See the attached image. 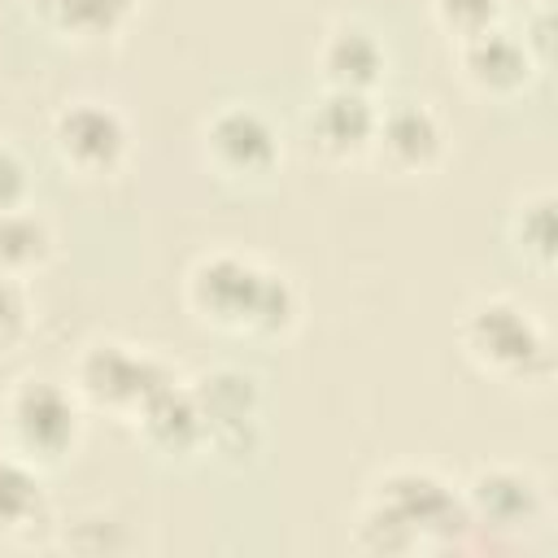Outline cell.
I'll return each instance as SVG.
<instances>
[{"instance_id":"cell-22","label":"cell","mask_w":558,"mask_h":558,"mask_svg":"<svg viewBox=\"0 0 558 558\" xmlns=\"http://www.w3.org/2000/svg\"><path fill=\"white\" fill-rule=\"evenodd\" d=\"M31 331V292L26 279L0 270V353L13 349Z\"/></svg>"},{"instance_id":"cell-7","label":"cell","mask_w":558,"mask_h":558,"mask_svg":"<svg viewBox=\"0 0 558 558\" xmlns=\"http://www.w3.org/2000/svg\"><path fill=\"white\" fill-rule=\"evenodd\" d=\"M192 397H196L201 418H205V449L231 453V458H248L257 449L262 397H257L253 375H244L235 366L205 371L192 379Z\"/></svg>"},{"instance_id":"cell-18","label":"cell","mask_w":558,"mask_h":558,"mask_svg":"<svg viewBox=\"0 0 558 558\" xmlns=\"http://www.w3.org/2000/svg\"><path fill=\"white\" fill-rule=\"evenodd\" d=\"M510 240L514 253L536 266L541 275L554 270V192H527L510 214Z\"/></svg>"},{"instance_id":"cell-6","label":"cell","mask_w":558,"mask_h":558,"mask_svg":"<svg viewBox=\"0 0 558 558\" xmlns=\"http://www.w3.org/2000/svg\"><path fill=\"white\" fill-rule=\"evenodd\" d=\"M52 153L83 179L113 174L131 153L126 118L105 100H74L52 118Z\"/></svg>"},{"instance_id":"cell-16","label":"cell","mask_w":558,"mask_h":558,"mask_svg":"<svg viewBox=\"0 0 558 558\" xmlns=\"http://www.w3.org/2000/svg\"><path fill=\"white\" fill-rule=\"evenodd\" d=\"M48 519L44 471L17 453H0V536H26Z\"/></svg>"},{"instance_id":"cell-5","label":"cell","mask_w":558,"mask_h":558,"mask_svg":"<svg viewBox=\"0 0 558 558\" xmlns=\"http://www.w3.org/2000/svg\"><path fill=\"white\" fill-rule=\"evenodd\" d=\"M262 283H266V266L262 262H253L244 253H231V248L205 253L187 270V310L201 323L218 327V331L244 336L253 327Z\"/></svg>"},{"instance_id":"cell-14","label":"cell","mask_w":558,"mask_h":558,"mask_svg":"<svg viewBox=\"0 0 558 558\" xmlns=\"http://www.w3.org/2000/svg\"><path fill=\"white\" fill-rule=\"evenodd\" d=\"M140 440L153 449V453H166V458H192V453H205V418H201V405L192 397V384H161L135 414H131Z\"/></svg>"},{"instance_id":"cell-17","label":"cell","mask_w":558,"mask_h":558,"mask_svg":"<svg viewBox=\"0 0 558 558\" xmlns=\"http://www.w3.org/2000/svg\"><path fill=\"white\" fill-rule=\"evenodd\" d=\"M48 262H52V227L26 205L4 209L0 214V270L31 279Z\"/></svg>"},{"instance_id":"cell-13","label":"cell","mask_w":558,"mask_h":558,"mask_svg":"<svg viewBox=\"0 0 558 558\" xmlns=\"http://www.w3.org/2000/svg\"><path fill=\"white\" fill-rule=\"evenodd\" d=\"M318 70H323L327 87L375 96V87L388 78V48L366 22L344 17V22L327 26V35L318 44Z\"/></svg>"},{"instance_id":"cell-12","label":"cell","mask_w":558,"mask_h":558,"mask_svg":"<svg viewBox=\"0 0 558 558\" xmlns=\"http://www.w3.org/2000/svg\"><path fill=\"white\" fill-rule=\"evenodd\" d=\"M375 118H379V105L366 92L323 87V96L305 113V135H310L318 157L344 166V161H357L371 153Z\"/></svg>"},{"instance_id":"cell-9","label":"cell","mask_w":558,"mask_h":558,"mask_svg":"<svg viewBox=\"0 0 558 558\" xmlns=\"http://www.w3.org/2000/svg\"><path fill=\"white\" fill-rule=\"evenodd\" d=\"M201 144H205V161L222 179H262L283 157V144H279L275 122L262 109H253V105H227V109H218L205 122Z\"/></svg>"},{"instance_id":"cell-15","label":"cell","mask_w":558,"mask_h":558,"mask_svg":"<svg viewBox=\"0 0 558 558\" xmlns=\"http://www.w3.org/2000/svg\"><path fill=\"white\" fill-rule=\"evenodd\" d=\"M140 0H31V13L52 35L70 39H109L118 35Z\"/></svg>"},{"instance_id":"cell-23","label":"cell","mask_w":558,"mask_h":558,"mask_svg":"<svg viewBox=\"0 0 558 558\" xmlns=\"http://www.w3.org/2000/svg\"><path fill=\"white\" fill-rule=\"evenodd\" d=\"M26 192H31V166L22 161L17 148L0 144V214L26 205Z\"/></svg>"},{"instance_id":"cell-11","label":"cell","mask_w":558,"mask_h":558,"mask_svg":"<svg viewBox=\"0 0 558 558\" xmlns=\"http://www.w3.org/2000/svg\"><path fill=\"white\" fill-rule=\"evenodd\" d=\"M445 140H449L445 135V122H440V113L432 105H423V100H397V105L379 109L371 153L392 174H427L432 166H440Z\"/></svg>"},{"instance_id":"cell-19","label":"cell","mask_w":558,"mask_h":558,"mask_svg":"<svg viewBox=\"0 0 558 558\" xmlns=\"http://www.w3.org/2000/svg\"><path fill=\"white\" fill-rule=\"evenodd\" d=\"M296 323H301V292H296V283L283 270L266 266V283H262V296H257V314H253L248 336L275 340V336H288Z\"/></svg>"},{"instance_id":"cell-2","label":"cell","mask_w":558,"mask_h":558,"mask_svg":"<svg viewBox=\"0 0 558 558\" xmlns=\"http://www.w3.org/2000/svg\"><path fill=\"white\" fill-rule=\"evenodd\" d=\"M4 436L9 449L39 471L61 466L83 440V410L74 388L48 375H22L4 392Z\"/></svg>"},{"instance_id":"cell-3","label":"cell","mask_w":558,"mask_h":558,"mask_svg":"<svg viewBox=\"0 0 558 558\" xmlns=\"http://www.w3.org/2000/svg\"><path fill=\"white\" fill-rule=\"evenodd\" d=\"M174 371L144 353V349H131L122 340H96L78 353L74 362V397L92 410H105V414H118V418H131L161 384H170Z\"/></svg>"},{"instance_id":"cell-1","label":"cell","mask_w":558,"mask_h":558,"mask_svg":"<svg viewBox=\"0 0 558 558\" xmlns=\"http://www.w3.org/2000/svg\"><path fill=\"white\" fill-rule=\"evenodd\" d=\"M458 344L475 371L501 384H549L554 349L545 327L510 296L475 301L458 323Z\"/></svg>"},{"instance_id":"cell-25","label":"cell","mask_w":558,"mask_h":558,"mask_svg":"<svg viewBox=\"0 0 558 558\" xmlns=\"http://www.w3.org/2000/svg\"><path fill=\"white\" fill-rule=\"evenodd\" d=\"M0 4H4V0H0Z\"/></svg>"},{"instance_id":"cell-4","label":"cell","mask_w":558,"mask_h":558,"mask_svg":"<svg viewBox=\"0 0 558 558\" xmlns=\"http://www.w3.org/2000/svg\"><path fill=\"white\" fill-rule=\"evenodd\" d=\"M371 501H379L392 519H401L418 545H449L471 532L462 493L427 466H392L371 484Z\"/></svg>"},{"instance_id":"cell-10","label":"cell","mask_w":558,"mask_h":558,"mask_svg":"<svg viewBox=\"0 0 558 558\" xmlns=\"http://www.w3.org/2000/svg\"><path fill=\"white\" fill-rule=\"evenodd\" d=\"M458 70H462L471 92H480L488 100H514L532 87L541 65L527 52V44L519 39V31L497 22L480 35L458 39Z\"/></svg>"},{"instance_id":"cell-24","label":"cell","mask_w":558,"mask_h":558,"mask_svg":"<svg viewBox=\"0 0 558 558\" xmlns=\"http://www.w3.org/2000/svg\"><path fill=\"white\" fill-rule=\"evenodd\" d=\"M519 39L527 44V52L536 57V65L545 70V65H549V39H554V4H549V0H536V4L523 13Z\"/></svg>"},{"instance_id":"cell-21","label":"cell","mask_w":558,"mask_h":558,"mask_svg":"<svg viewBox=\"0 0 558 558\" xmlns=\"http://www.w3.org/2000/svg\"><path fill=\"white\" fill-rule=\"evenodd\" d=\"M501 0H432V17L453 35V39H466V35H480L488 26L501 22Z\"/></svg>"},{"instance_id":"cell-8","label":"cell","mask_w":558,"mask_h":558,"mask_svg":"<svg viewBox=\"0 0 558 558\" xmlns=\"http://www.w3.org/2000/svg\"><path fill=\"white\" fill-rule=\"evenodd\" d=\"M462 506L471 527H488L493 536H523L545 519V488L532 471L493 462L466 480Z\"/></svg>"},{"instance_id":"cell-20","label":"cell","mask_w":558,"mask_h":558,"mask_svg":"<svg viewBox=\"0 0 558 558\" xmlns=\"http://www.w3.org/2000/svg\"><path fill=\"white\" fill-rule=\"evenodd\" d=\"M353 545L357 549H366V554H414V549H423L418 541H414V532L401 523V519H392L379 501H362V510H357V523H353Z\"/></svg>"}]
</instances>
